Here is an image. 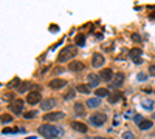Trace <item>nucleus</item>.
I'll return each instance as SVG.
<instances>
[{
    "instance_id": "obj_1",
    "label": "nucleus",
    "mask_w": 155,
    "mask_h": 139,
    "mask_svg": "<svg viewBox=\"0 0 155 139\" xmlns=\"http://www.w3.org/2000/svg\"><path fill=\"white\" fill-rule=\"evenodd\" d=\"M76 54H78V51H76V46H71V45H68V46H65V48H62V50L59 51V54H58V62H59V63L68 62L70 59H73V57H75Z\"/></svg>"
},
{
    "instance_id": "obj_2",
    "label": "nucleus",
    "mask_w": 155,
    "mask_h": 139,
    "mask_svg": "<svg viewBox=\"0 0 155 139\" xmlns=\"http://www.w3.org/2000/svg\"><path fill=\"white\" fill-rule=\"evenodd\" d=\"M39 135H42L45 139H53V138H58L61 135V130L54 125H40L39 127Z\"/></svg>"
},
{
    "instance_id": "obj_3",
    "label": "nucleus",
    "mask_w": 155,
    "mask_h": 139,
    "mask_svg": "<svg viewBox=\"0 0 155 139\" xmlns=\"http://www.w3.org/2000/svg\"><path fill=\"white\" fill-rule=\"evenodd\" d=\"M22 110H23V100L22 99H14L10 102V111L14 114L19 116L22 113Z\"/></svg>"
},
{
    "instance_id": "obj_4",
    "label": "nucleus",
    "mask_w": 155,
    "mask_h": 139,
    "mask_svg": "<svg viewBox=\"0 0 155 139\" xmlns=\"http://www.w3.org/2000/svg\"><path fill=\"white\" fill-rule=\"evenodd\" d=\"M107 120V116L104 113H95L90 116V124H93L95 127H101L103 124H106Z\"/></svg>"
},
{
    "instance_id": "obj_5",
    "label": "nucleus",
    "mask_w": 155,
    "mask_h": 139,
    "mask_svg": "<svg viewBox=\"0 0 155 139\" xmlns=\"http://www.w3.org/2000/svg\"><path fill=\"white\" fill-rule=\"evenodd\" d=\"M42 100V94L39 90H34V91H30L28 96H26V102H28L30 105H34V104H39Z\"/></svg>"
},
{
    "instance_id": "obj_6",
    "label": "nucleus",
    "mask_w": 155,
    "mask_h": 139,
    "mask_svg": "<svg viewBox=\"0 0 155 139\" xmlns=\"http://www.w3.org/2000/svg\"><path fill=\"white\" fill-rule=\"evenodd\" d=\"M56 104H58V100L54 99V97H48V99H45V100L40 102V108H42L43 111H48V110H51V108L56 107Z\"/></svg>"
},
{
    "instance_id": "obj_7",
    "label": "nucleus",
    "mask_w": 155,
    "mask_h": 139,
    "mask_svg": "<svg viewBox=\"0 0 155 139\" xmlns=\"http://www.w3.org/2000/svg\"><path fill=\"white\" fill-rule=\"evenodd\" d=\"M67 85V80L65 79H53V80H50L48 82V87L51 88V90H59V88H64Z\"/></svg>"
},
{
    "instance_id": "obj_8",
    "label": "nucleus",
    "mask_w": 155,
    "mask_h": 139,
    "mask_svg": "<svg viewBox=\"0 0 155 139\" xmlns=\"http://www.w3.org/2000/svg\"><path fill=\"white\" fill-rule=\"evenodd\" d=\"M65 117L64 111H54V113H47L43 116V120H61Z\"/></svg>"
},
{
    "instance_id": "obj_9",
    "label": "nucleus",
    "mask_w": 155,
    "mask_h": 139,
    "mask_svg": "<svg viewBox=\"0 0 155 139\" xmlns=\"http://www.w3.org/2000/svg\"><path fill=\"white\" fill-rule=\"evenodd\" d=\"M103 63H104V56L101 53H95L92 56V65H93L95 68H99Z\"/></svg>"
},
{
    "instance_id": "obj_10",
    "label": "nucleus",
    "mask_w": 155,
    "mask_h": 139,
    "mask_svg": "<svg viewBox=\"0 0 155 139\" xmlns=\"http://www.w3.org/2000/svg\"><path fill=\"white\" fill-rule=\"evenodd\" d=\"M141 54H143V51H141L140 48H133V50H130L129 56H130V59L135 62V65H140V63H141V59H140Z\"/></svg>"
},
{
    "instance_id": "obj_11",
    "label": "nucleus",
    "mask_w": 155,
    "mask_h": 139,
    "mask_svg": "<svg viewBox=\"0 0 155 139\" xmlns=\"http://www.w3.org/2000/svg\"><path fill=\"white\" fill-rule=\"evenodd\" d=\"M99 77L103 80H106V82H110L113 79V73H112L110 68H104V70H101V73H99Z\"/></svg>"
},
{
    "instance_id": "obj_12",
    "label": "nucleus",
    "mask_w": 155,
    "mask_h": 139,
    "mask_svg": "<svg viewBox=\"0 0 155 139\" xmlns=\"http://www.w3.org/2000/svg\"><path fill=\"white\" fill-rule=\"evenodd\" d=\"M68 70L73 71V73H78V71H81V70H84V63L79 62V60L70 62V63H68Z\"/></svg>"
},
{
    "instance_id": "obj_13",
    "label": "nucleus",
    "mask_w": 155,
    "mask_h": 139,
    "mask_svg": "<svg viewBox=\"0 0 155 139\" xmlns=\"http://www.w3.org/2000/svg\"><path fill=\"white\" fill-rule=\"evenodd\" d=\"M71 127H73V130H76V132H81V133H85L87 130H88V127H87L85 124L78 122V120H73V122H71Z\"/></svg>"
},
{
    "instance_id": "obj_14",
    "label": "nucleus",
    "mask_w": 155,
    "mask_h": 139,
    "mask_svg": "<svg viewBox=\"0 0 155 139\" xmlns=\"http://www.w3.org/2000/svg\"><path fill=\"white\" fill-rule=\"evenodd\" d=\"M88 85L90 87H98L99 82H101V77L98 76V74H88Z\"/></svg>"
},
{
    "instance_id": "obj_15",
    "label": "nucleus",
    "mask_w": 155,
    "mask_h": 139,
    "mask_svg": "<svg viewBox=\"0 0 155 139\" xmlns=\"http://www.w3.org/2000/svg\"><path fill=\"white\" fill-rule=\"evenodd\" d=\"M73 108H75V114H76V116H84V114H85L84 105L81 104V102H76V104H75V107H73Z\"/></svg>"
},
{
    "instance_id": "obj_16",
    "label": "nucleus",
    "mask_w": 155,
    "mask_h": 139,
    "mask_svg": "<svg viewBox=\"0 0 155 139\" xmlns=\"http://www.w3.org/2000/svg\"><path fill=\"white\" fill-rule=\"evenodd\" d=\"M76 90L79 93H84V94H88L90 91H92V87L88 85V83H79V85L76 87Z\"/></svg>"
},
{
    "instance_id": "obj_17",
    "label": "nucleus",
    "mask_w": 155,
    "mask_h": 139,
    "mask_svg": "<svg viewBox=\"0 0 155 139\" xmlns=\"http://www.w3.org/2000/svg\"><path fill=\"white\" fill-rule=\"evenodd\" d=\"M87 105H88L90 108H96V107L101 105V100H99V97H92V99L87 100Z\"/></svg>"
},
{
    "instance_id": "obj_18",
    "label": "nucleus",
    "mask_w": 155,
    "mask_h": 139,
    "mask_svg": "<svg viewBox=\"0 0 155 139\" xmlns=\"http://www.w3.org/2000/svg\"><path fill=\"white\" fill-rule=\"evenodd\" d=\"M123 82H124V74H123V73L115 74V77H113V85L118 87V85H121Z\"/></svg>"
},
{
    "instance_id": "obj_19",
    "label": "nucleus",
    "mask_w": 155,
    "mask_h": 139,
    "mask_svg": "<svg viewBox=\"0 0 155 139\" xmlns=\"http://www.w3.org/2000/svg\"><path fill=\"white\" fill-rule=\"evenodd\" d=\"M107 99H109V102H110V104H116V102L121 99V94H120L118 91H115V93H110V96H109Z\"/></svg>"
},
{
    "instance_id": "obj_20",
    "label": "nucleus",
    "mask_w": 155,
    "mask_h": 139,
    "mask_svg": "<svg viewBox=\"0 0 155 139\" xmlns=\"http://www.w3.org/2000/svg\"><path fill=\"white\" fill-rule=\"evenodd\" d=\"M95 94H96V97H104V96H110V93H109V90L107 88H96V91H95Z\"/></svg>"
},
{
    "instance_id": "obj_21",
    "label": "nucleus",
    "mask_w": 155,
    "mask_h": 139,
    "mask_svg": "<svg viewBox=\"0 0 155 139\" xmlns=\"http://www.w3.org/2000/svg\"><path fill=\"white\" fill-rule=\"evenodd\" d=\"M138 127H140L141 130H149V128L152 127V120H149V119H143L141 122L138 124Z\"/></svg>"
},
{
    "instance_id": "obj_22",
    "label": "nucleus",
    "mask_w": 155,
    "mask_h": 139,
    "mask_svg": "<svg viewBox=\"0 0 155 139\" xmlns=\"http://www.w3.org/2000/svg\"><path fill=\"white\" fill-rule=\"evenodd\" d=\"M75 42H76L78 46H82V45L85 43V36H84V34H78V36L75 37Z\"/></svg>"
},
{
    "instance_id": "obj_23",
    "label": "nucleus",
    "mask_w": 155,
    "mask_h": 139,
    "mask_svg": "<svg viewBox=\"0 0 155 139\" xmlns=\"http://www.w3.org/2000/svg\"><path fill=\"white\" fill-rule=\"evenodd\" d=\"M30 85H31V83H30V82H22V83H20V85H19V87H17V91H19V93H25L26 90H28V88H30Z\"/></svg>"
},
{
    "instance_id": "obj_24",
    "label": "nucleus",
    "mask_w": 155,
    "mask_h": 139,
    "mask_svg": "<svg viewBox=\"0 0 155 139\" xmlns=\"http://www.w3.org/2000/svg\"><path fill=\"white\" fill-rule=\"evenodd\" d=\"M141 107H143V108H146V110H152V107H154V102H152V100H149V99L141 100Z\"/></svg>"
},
{
    "instance_id": "obj_25",
    "label": "nucleus",
    "mask_w": 155,
    "mask_h": 139,
    "mask_svg": "<svg viewBox=\"0 0 155 139\" xmlns=\"http://www.w3.org/2000/svg\"><path fill=\"white\" fill-rule=\"evenodd\" d=\"M11 120H13V116H11V114H6V113L2 114V124H3V125L8 124V122H11Z\"/></svg>"
},
{
    "instance_id": "obj_26",
    "label": "nucleus",
    "mask_w": 155,
    "mask_h": 139,
    "mask_svg": "<svg viewBox=\"0 0 155 139\" xmlns=\"http://www.w3.org/2000/svg\"><path fill=\"white\" fill-rule=\"evenodd\" d=\"M20 83H22V82H20L19 79H17V77H16V79H13V80H11L10 83H8V88H13V87H16V85H17V87H19V85H20Z\"/></svg>"
},
{
    "instance_id": "obj_27",
    "label": "nucleus",
    "mask_w": 155,
    "mask_h": 139,
    "mask_svg": "<svg viewBox=\"0 0 155 139\" xmlns=\"http://www.w3.org/2000/svg\"><path fill=\"white\" fill-rule=\"evenodd\" d=\"M121 138H123V139H135V135H133L132 132H124V133L121 135Z\"/></svg>"
},
{
    "instance_id": "obj_28",
    "label": "nucleus",
    "mask_w": 155,
    "mask_h": 139,
    "mask_svg": "<svg viewBox=\"0 0 155 139\" xmlns=\"http://www.w3.org/2000/svg\"><path fill=\"white\" fill-rule=\"evenodd\" d=\"M34 116H36V111H26V113H23L25 119H33Z\"/></svg>"
},
{
    "instance_id": "obj_29",
    "label": "nucleus",
    "mask_w": 155,
    "mask_h": 139,
    "mask_svg": "<svg viewBox=\"0 0 155 139\" xmlns=\"http://www.w3.org/2000/svg\"><path fill=\"white\" fill-rule=\"evenodd\" d=\"M75 93H76L75 90H70L67 94H65V99H67V100H68V99H73V97H75Z\"/></svg>"
},
{
    "instance_id": "obj_30",
    "label": "nucleus",
    "mask_w": 155,
    "mask_h": 139,
    "mask_svg": "<svg viewBox=\"0 0 155 139\" xmlns=\"http://www.w3.org/2000/svg\"><path fill=\"white\" fill-rule=\"evenodd\" d=\"M132 40H133V42H141V36L136 34V33H133V34H132Z\"/></svg>"
},
{
    "instance_id": "obj_31",
    "label": "nucleus",
    "mask_w": 155,
    "mask_h": 139,
    "mask_svg": "<svg viewBox=\"0 0 155 139\" xmlns=\"http://www.w3.org/2000/svg\"><path fill=\"white\" fill-rule=\"evenodd\" d=\"M149 74L155 77V65H151V67H149Z\"/></svg>"
},
{
    "instance_id": "obj_32",
    "label": "nucleus",
    "mask_w": 155,
    "mask_h": 139,
    "mask_svg": "<svg viewBox=\"0 0 155 139\" xmlns=\"http://www.w3.org/2000/svg\"><path fill=\"white\" fill-rule=\"evenodd\" d=\"M146 79H148V76L144 73H138V80H146Z\"/></svg>"
},
{
    "instance_id": "obj_33",
    "label": "nucleus",
    "mask_w": 155,
    "mask_h": 139,
    "mask_svg": "<svg viewBox=\"0 0 155 139\" xmlns=\"http://www.w3.org/2000/svg\"><path fill=\"white\" fill-rule=\"evenodd\" d=\"M141 120H143V119H141V116H140V114H136V116H135V122H138V124H140Z\"/></svg>"
},
{
    "instance_id": "obj_34",
    "label": "nucleus",
    "mask_w": 155,
    "mask_h": 139,
    "mask_svg": "<svg viewBox=\"0 0 155 139\" xmlns=\"http://www.w3.org/2000/svg\"><path fill=\"white\" fill-rule=\"evenodd\" d=\"M92 139H104L103 136H95V138H92Z\"/></svg>"
},
{
    "instance_id": "obj_35",
    "label": "nucleus",
    "mask_w": 155,
    "mask_h": 139,
    "mask_svg": "<svg viewBox=\"0 0 155 139\" xmlns=\"http://www.w3.org/2000/svg\"><path fill=\"white\" fill-rule=\"evenodd\" d=\"M28 139H34V138H28Z\"/></svg>"
},
{
    "instance_id": "obj_36",
    "label": "nucleus",
    "mask_w": 155,
    "mask_h": 139,
    "mask_svg": "<svg viewBox=\"0 0 155 139\" xmlns=\"http://www.w3.org/2000/svg\"><path fill=\"white\" fill-rule=\"evenodd\" d=\"M154 117H155V113H154Z\"/></svg>"
}]
</instances>
